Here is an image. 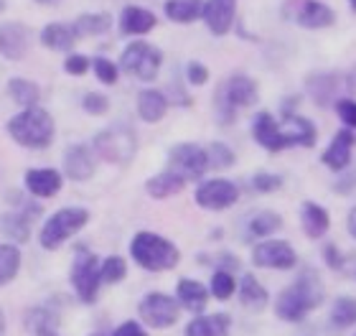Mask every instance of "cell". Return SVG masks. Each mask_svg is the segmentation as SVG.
<instances>
[{
  "label": "cell",
  "instance_id": "cell-1",
  "mask_svg": "<svg viewBox=\"0 0 356 336\" xmlns=\"http://www.w3.org/2000/svg\"><path fill=\"white\" fill-rule=\"evenodd\" d=\"M316 135H318V130L311 120L293 115V112H285L282 122H275V118L267 110L257 112L252 120L254 143H260L262 148L270 150V153L293 148V145L311 148V145H316Z\"/></svg>",
  "mask_w": 356,
  "mask_h": 336
},
{
  "label": "cell",
  "instance_id": "cell-2",
  "mask_svg": "<svg viewBox=\"0 0 356 336\" xmlns=\"http://www.w3.org/2000/svg\"><path fill=\"white\" fill-rule=\"evenodd\" d=\"M326 298V288L321 283L318 273L313 268L300 270V275L296 278V283H290L285 291L275 301V314L280 316L282 321L298 323L303 321L305 316L316 311Z\"/></svg>",
  "mask_w": 356,
  "mask_h": 336
},
{
  "label": "cell",
  "instance_id": "cell-3",
  "mask_svg": "<svg viewBox=\"0 0 356 336\" xmlns=\"http://www.w3.org/2000/svg\"><path fill=\"white\" fill-rule=\"evenodd\" d=\"M8 135L18 145L31 150H44L54 143V118L44 107H26L6 122Z\"/></svg>",
  "mask_w": 356,
  "mask_h": 336
},
{
  "label": "cell",
  "instance_id": "cell-4",
  "mask_svg": "<svg viewBox=\"0 0 356 336\" xmlns=\"http://www.w3.org/2000/svg\"><path fill=\"white\" fill-rule=\"evenodd\" d=\"M130 257L143 270L165 273V270H173L181 262V250L168 237H163V234L138 232L133 237V242H130Z\"/></svg>",
  "mask_w": 356,
  "mask_h": 336
},
{
  "label": "cell",
  "instance_id": "cell-5",
  "mask_svg": "<svg viewBox=\"0 0 356 336\" xmlns=\"http://www.w3.org/2000/svg\"><path fill=\"white\" fill-rule=\"evenodd\" d=\"M257 92H260L257 82L247 74H234L224 84H219L216 97H214V112H216V118H219V122H222V125L234 122L239 107L254 105Z\"/></svg>",
  "mask_w": 356,
  "mask_h": 336
},
{
  "label": "cell",
  "instance_id": "cell-6",
  "mask_svg": "<svg viewBox=\"0 0 356 336\" xmlns=\"http://www.w3.org/2000/svg\"><path fill=\"white\" fill-rule=\"evenodd\" d=\"M89 222V211L82 207H64V209L54 211L51 217L46 219L38 234V242L44 250H59L69 237H74L76 232L84 230Z\"/></svg>",
  "mask_w": 356,
  "mask_h": 336
},
{
  "label": "cell",
  "instance_id": "cell-7",
  "mask_svg": "<svg viewBox=\"0 0 356 336\" xmlns=\"http://www.w3.org/2000/svg\"><path fill=\"white\" fill-rule=\"evenodd\" d=\"M95 156L104 158L107 163H118V166H127L135 158V150H138V138H135L133 127L118 125L104 127L102 133H97L95 138Z\"/></svg>",
  "mask_w": 356,
  "mask_h": 336
},
{
  "label": "cell",
  "instance_id": "cell-8",
  "mask_svg": "<svg viewBox=\"0 0 356 336\" xmlns=\"http://www.w3.org/2000/svg\"><path fill=\"white\" fill-rule=\"evenodd\" d=\"M120 67L140 82H153L163 67V51L148 41H133L120 56Z\"/></svg>",
  "mask_w": 356,
  "mask_h": 336
},
{
  "label": "cell",
  "instance_id": "cell-9",
  "mask_svg": "<svg viewBox=\"0 0 356 336\" xmlns=\"http://www.w3.org/2000/svg\"><path fill=\"white\" fill-rule=\"evenodd\" d=\"M72 288H74L76 298L82 303H95L97 293H99V257L95 253H79L72 262V273H69Z\"/></svg>",
  "mask_w": 356,
  "mask_h": 336
},
{
  "label": "cell",
  "instance_id": "cell-10",
  "mask_svg": "<svg viewBox=\"0 0 356 336\" xmlns=\"http://www.w3.org/2000/svg\"><path fill=\"white\" fill-rule=\"evenodd\" d=\"M209 168L207 150L196 143H178L168 150V171L178 173L184 181L201 179Z\"/></svg>",
  "mask_w": 356,
  "mask_h": 336
},
{
  "label": "cell",
  "instance_id": "cell-11",
  "mask_svg": "<svg viewBox=\"0 0 356 336\" xmlns=\"http://www.w3.org/2000/svg\"><path fill=\"white\" fill-rule=\"evenodd\" d=\"M138 314H140L143 321L148 323V326H153V329H171L173 323L178 321L181 306H178V301H173V296H165V293H148V296L140 301Z\"/></svg>",
  "mask_w": 356,
  "mask_h": 336
},
{
  "label": "cell",
  "instance_id": "cell-12",
  "mask_svg": "<svg viewBox=\"0 0 356 336\" xmlns=\"http://www.w3.org/2000/svg\"><path fill=\"white\" fill-rule=\"evenodd\" d=\"M196 204H199L201 209H209V211H224L234 207L239 199V189L234 181H227V179H209L204 181L199 189H196V194H193Z\"/></svg>",
  "mask_w": 356,
  "mask_h": 336
},
{
  "label": "cell",
  "instance_id": "cell-13",
  "mask_svg": "<svg viewBox=\"0 0 356 336\" xmlns=\"http://www.w3.org/2000/svg\"><path fill=\"white\" fill-rule=\"evenodd\" d=\"M252 262L265 270H290L298 265V253L285 239H265L254 245Z\"/></svg>",
  "mask_w": 356,
  "mask_h": 336
},
{
  "label": "cell",
  "instance_id": "cell-14",
  "mask_svg": "<svg viewBox=\"0 0 356 336\" xmlns=\"http://www.w3.org/2000/svg\"><path fill=\"white\" fill-rule=\"evenodd\" d=\"M237 0H207L201 8V18L214 36H227L234 26Z\"/></svg>",
  "mask_w": 356,
  "mask_h": 336
},
{
  "label": "cell",
  "instance_id": "cell-15",
  "mask_svg": "<svg viewBox=\"0 0 356 336\" xmlns=\"http://www.w3.org/2000/svg\"><path fill=\"white\" fill-rule=\"evenodd\" d=\"M31 44V31L18 21L3 23L0 26V54L10 61H21L29 51Z\"/></svg>",
  "mask_w": 356,
  "mask_h": 336
},
{
  "label": "cell",
  "instance_id": "cell-16",
  "mask_svg": "<svg viewBox=\"0 0 356 336\" xmlns=\"http://www.w3.org/2000/svg\"><path fill=\"white\" fill-rule=\"evenodd\" d=\"M354 143H356V135L351 133L349 127H343V130H336V135L331 138L328 143V148L323 150V166H328L331 171H343L346 166L351 163V150H354Z\"/></svg>",
  "mask_w": 356,
  "mask_h": 336
},
{
  "label": "cell",
  "instance_id": "cell-17",
  "mask_svg": "<svg viewBox=\"0 0 356 336\" xmlns=\"http://www.w3.org/2000/svg\"><path fill=\"white\" fill-rule=\"evenodd\" d=\"M97 163H95V150L89 145H69L64 153V173L72 181H87L92 179Z\"/></svg>",
  "mask_w": 356,
  "mask_h": 336
},
{
  "label": "cell",
  "instance_id": "cell-18",
  "mask_svg": "<svg viewBox=\"0 0 356 336\" xmlns=\"http://www.w3.org/2000/svg\"><path fill=\"white\" fill-rule=\"evenodd\" d=\"M23 184L29 189V194L38 196V199H49L61 191V173L56 168H29L23 176Z\"/></svg>",
  "mask_w": 356,
  "mask_h": 336
},
{
  "label": "cell",
  "instance_id": "cell-19",
  "mask_svg": "<svg viewBox=\"0 0 356 336\" xmlns=\"http://www.w3.org/2000/svg\"><path fill=\"white\" fill-rule=\"evenodd\" d=\"M296 23L303 26V29L321 31V29L334 26L336 13H334V8H328L326 3H321V0H305L296 10Z\"/></svg>",
  "mask_w": 356,
  "mask_h": 336
},
{
  "label": "cell",
  "instance_id": "cell-20",
  "mask_svg": "<svg viewBox=\"0 0 356 336\" xmlns=\"http://www.w3.org/2000/svg\"><path fill=\"white\" fill-rule=\"evenodd\" d=\"M156 15L148 8L140 6H127L122 13H120V31L125 36H145L148 31L156 29Z\"/></svg>",
  "mask_w": 356,
  "mask_h": 336
},
{
  "label": "cell",
  "instance_id": "cell-21",
  "mask_svg": "<svg viewBox=\"0 0 356 336\" xmlns=\"http://www.w3.org/2000/svg\"><path fill=\"white\" fill-rule=\"evenodd\" d=\"M176 301L178 306H184L186 311L191 314H201L209 303V291L199 280H191V278H181L176 288Z\"/></svg>",
  "mask_w": 356,
  "mask_h": 336
},
{
  "label": "cell",
  "instance_id": "cell-22",
  "mask_svg": "<svg viewBox=\"0 0 356 336\" xmlns=\"http://www.w3.org/2000/svg\"><path fill=\"white\" fill-rule=\"evenodd\" d=\"M38 214H41V207H38V204H33V207H31V204H23L18 211L8 214L6 222H3V230H6V234L18 239V242H26V239L31 237L33 217H38Z\"/></svg>",
  "mask_w": 356,
  "mask_h": 336
},
{
  "label": "cell",
  "instance_id": "cell-23",
  "mask_svg": "<svg viewBox=\"0 0 356 336\" xmlns=\"http://www.w3.org/2000/svg\"><path fill=\"white\" fill-rule=\"evenodd\" d=\"M232 319L227 314L214 316H196L186 323V336H229Z\"/></svg>",
  "mask_w": 356,
  "mask_h": 336
},
{
  "label": "cell",
  "instance_id": "cell-24",
  "mask_svg": "<svg viewBox=\"0 0 356 336\" xmlns=\"http://www.w3.org/2000/svg\"><path fill=\"white\" fill-rule=\"evenodd\" d=\"M76 31L72 23H49L41 31V44L51 51H69L76 44Z\"/></svg>",
  "mask_w": 356,
  "mask_h": 336
},
{
  "label": "cell",
  "instance_id": "cell-25",
  "mask_svg": "<svg viewBox=\"0 0 356 336\" xmlns=\"http://www.w3.org/2000/svg\"><path fill=\"white\" fill-rule=\"evenodd\" d=\"M300 224H303V232L311 239H321L331 227V217L328 211L316 202H305L303 209H300Z\"/></svg>",
  "mask_w": 356,
  "mask_h": 336
},
{
  "label": "cell",
  "instance_id": "cell-26",
  "mask_svg": "<svg viewBox=\"0 0 356 336\" xmlns=\"http://www.w3.org/2000/svg\"><path fill=\"white\" fill-rule=\"evenodd\" d=\"M336 87H339V79L331 72H318V74H308L305 79V90L313 97V102L321 107H328L331 99L336 95Z\"/></svg>",
  "mask_w": 356,
  "mask_h": 336
},
{
  "label": "cell",
  "instance_id": "cell-27",
  "mask_svg": "<svg viewBox=\"0 0 356 336\" xmlns=\"http://www.w3.org/2000/svg\"><path fill=\"white\" fill-rule=\"evenodd\" d=\"M168 112V97L158 90H143L138 95V115L145 122H161Z\"/></svg>",
  "mask_w": 356,
  "mask_h": 336
},
{
  "label": "cell",
  "instance_id": "cell-28",
  "mask_svg": "<svg viewBox=\"0 0 356 336\" xmlns=\"http://www.w3.org/2000/svg\"><path fill=\"white\" fill-rule=\"evenodd\" d=\"M186 186V181L178 176V173L168 171L165 168L163 173H158V176H150L148 181H145V191H148L153 199H158V202H163V199H168V196L173 194H181Z\"/></svg>",
  "mask_w": 356,
  "mask_h": 336
},
{
  "label": "cell",
  "instance_id": "cell-29",
  "mask_svg": "<svg viewBox=\"0 0 356 336\" xmlns=\"http://www.w3.org/2000/svg\"><path fill=\"white\" fill-rule=\"evenodd\" d=\"M239 301L250 311H262L267 306V301H270V293L265 291V285L254 275H245L242 285H239Z\"/></svg>",
  "mask_w": 356,
  "mask_h": 336
},
{
  "label": "cell",
  "instance_id": "cell-30",
  "mask_svg": "<svg viewBox=\"0 0 356 336\" xmlns=\"http://www.w3.org/2000/svg\"><path fill=\"white\" fill-rule=\"evenodd\" d=\"M280 230H282V217L277 211H270V209L257 211V214L250 217V222H247V234L257 239H265Z\"/></svg>",
  "mask_w": 356,
  "mask_h": 336
},
{
  "label": "cell",
  "instance_id": "cell-31",
  "mask_svg": "<svg viewBox=\"0 0 356 336\" xmlns=\"http://www.w3.org/2000/svg\"><path fill=\"white\" fill-rule=\"evenodd\" d=\"M201 0H165L163 10L173 23H193L201 18Z\"/></svg>",
  "mask_w": 356,
  "mask_h": 336
},
{
  "label": "cell",
  "instance_id": "cell-32",
  "mask_svg": "<svg viewBox=\"0 0 356 336\" xmlns=\"http://www.w3.org/2000/svg\"><path fill=\"white\" fill-rule=\"evenodd\" d=\"M76 36H99L112 29V15L110 13H82L74 23Z\"/></svg>",
  "mask_w": 356,
  "mask_h": 336
},
{
  "label": "cell",
  "instance_id": "cell-33",
  "mask_svg": "<svg viewBox=\"0 0 356 336\" xmlns=\"http://www.w3.org/2000/svg\"><path fill=\"white\" fill-rule=\"evenodd\" d=\"M8 95L13 97V102H18V105L26 110V107H36L38 99H41V90H38L36 82H31V79H10L8 82Z\"/></svg>",
  "mask_w": 356,
  "mask_h": 336
},
{
  "label": "cell",
  "instance_id": "cell-34",
  "mask_svg": "<svg viewBox=\"0 0 356 336\" xmlns=\"http://www.w3.org/2000/svg\"><path fill=\"white\" fill-rule=\"evenodd\" d=\"M21 270V250L10 242L0 245V285H8Z\"/></svg>",
  "mask_w": 356,
  "mask_h": 336
},
{
  "label": "cell",
  "instance_id": "cell-35",
  "mask_svg": "<svg viewBox=\"0 0 356 336\" xmlns=\"http://www.w3.org/2000/svg\"><path fill=\"white\" fill-rule=\"evenodd\" d=\"M331 323L336 329H349L356 323V298L351 296H341L334 301L331 306Z\"/></svg>",
  "mask_w": 356,
  "mask_h": 336
},
{
  "label": "cell",
  "instance_id": "cell-36",
  "mask_svg": "<svg viewBox=\"0 0 356 336\" xmlns=\"http://www.w3.org/2000/svg\"><path fill=\"white\" fill-rule=\"evenodd\" d=\"M125 275H127V262L122 260L120 255L104 257V262L99 265V280H102V283L118 285L125 280Z\"/></svg>",
  "mask_w": 356,
  "mask_h": 336
},
{
  "label": "cell",
  "instance_id": "cell-37",
  "mask_svg": "<svg viewBox=\"0 0 356 336\" xmlns=\"http://www.w3.org/2000/svg\"><path fill=\"white\" fill-rule=\"evenodd\" d=\"M237 291V280H234V273H227V270H216L211 275V283H209V293L214 296L216 301H227L234 296Z\"/></svg>",
  "mask_w": 356,
  "mask_h": 336
},
{
  "label": "cell",
  "instance_id": "cell-38",
  "mask_svg": "<svg viewBox=\"0 0 356 336\" xmlns=\"http://www.w3.org/2000/svg\"><path fill=\"white\" fill-rule=\"evenodd\" d=\"M207 158H209V168H229V166H234V161H237V156H234V150L227 145V143H211L207 148Z\"/></svg>",
  "mask_w": 356,
  "mask_h": 336
},
{
  "label": "cell",
  "instance_id": "cell-39",
  "mask_svg": "<svg viewBox=\"0 0 356 336\" xmlns=\"http://www.w3.org/2000/svg\"><path fill=\"white\" fill-rule=\"evenodd\" d=\"M250 186L257 191V194H273L277 189H282V179L277 173H270V171H257L250 179Z\"/></svg>",
  "mask_w": 356,
  "mask_h": 336
},
{
  "label": "cell",
  "instance_id": "cell-40",
  "mask_svg": "<svg viewBox=\"0 0 356 336\" xmlns=\"http://www.w3.org/2000/svg\"><path fill=\"white\" fill-rule=\"evenodd\" d=\"M29 329H33L38 334V331L44 329H56V316L49 314V308H33V311H29Z\"/></svg>",
  "mask_w": 356,
  "mask_h": 336
},
{
  "label": "cell",
  "instance_id": "cell-41",
  "mask_svg": "<svg viewBox=\"0 0 356 336\" xmlns=\"http://www.w3.org/2000/svg\"><path fill=\"white\" fill-rule=\"evenodd\" d=\"M92 69H95V77L102 84H115V82H118V67H115L110 59L97 56V59L92 61Z\"/></svg>",
  "mask_w": 356,
  "mask_h": 336
},
{
  "label": "cell",
  "instance_id": "cell-42",
  "mask_svg": "<svg viewBox=\"0 0 356 336\" xmlns=\"http://www.w3.org/2000/svg\"><path fill=\"white\" fill-rule=\"evenodd\" d=\"M82 107L89 115H104V112L110 110V99L104 97V95H99V92H89V95H84Z\"/></svg>",
  "mask_w": 356,
  "mask_h": 336
},
{
  "label": "cell",
  "instance_id": "cell-43",
  "mask_svg": "<svg viewBox=\"0 0 356 336\" xmlns=\"http://www.w3.org/2000/svg\"><path fill=\"white\" fill-rule=\"evenodd\" d=\"M89 67H92V61L84 56V54H69L67 61H64V72L72 77H82L89 72Z\"/></svg>",
  "mask_w": 356,
  "mask_h": 336
},
{
  "label": "cell",
  "instance_id": "cell-44",
  "mask_svg": "<svg viewBox=\"0 0 356 336\" xmlns=\"http://www.w3.org/2000/svg\"><path fill=\"white\" fill-rule=\"evenodd\" d=\"M186 82L193 84V87H201V84L209 82V69L201 64V61H188L186 64Z\"/></svg>",
  "mask_w": 356,
  "mask_h": 336
},
{
  "label": "cell",
  "instance_id": "cell-45",
  "mask_svg": "<svg viewBox=\"0 0 356 336\" xmlns=\"http://www.w3.org/2000/svg\"><path fill=\"white\" fill-rule=\"evenodd\" d=\"M336 112H339L343 125L356 130V99H339L336 102Z\"/></svg>",
  "mask_w": 356,
  "mask_h": 336
},
{
  "label": "cell",
  "instance_id": "cell-46",
  "mask_svg": "<svg viewBox=\"0 0 356 336\" xmlns=\"http://www.w3.org/2000/svg\"><path fill=\"white\" fill-rule=\"evenodd\" d=\"M323 257H326V265L331 270H341L343 268V255L336 245H326L323 247Z\"/></svg>",
  "mask_w": 356,
  "mask_h": 336
},
{
  "label": "cell",
  "instance_id": "cell-47",
  "mask_svg": "<svg viewBox=\"0 0 356 336\" xmlns=\"http://www.w3.org/2000/svg\"><path fill=\"white\" fill-rule=\"evenodd\" d=\"M112 336H150V334L143 329L138 321H125V323H120L118 329L112 331Z\"/></svg>",
  "mask_w": 356,
  "mask_h": 336
},
{
  "label": "cell",
  "instance_id": "cell-48",
  "mask_svg": "<svg viewBox=\"0 0 356 336\" xmlns=\"http://www.w3.org/2000/svg\"><path fill=\"white\" fill-rule=\"evenodd\" d=\"M334 189L339 194H354L356 191V173H349V176H343L334 184Z\"/></svg>",
  "mask_w": 356,
  "mask_h": 336
},
{
  "label": "cell",
  "instance_id": "cell-49",
  "mask_svg": "<svg viewBox=\"0 0 356 336\" xmlns=\"http://www.w3.org/2000/svg\"><path fill=\"white\" fill-rule=\"evenodd\" d=\"M346 230H349V234L356 239V207H354V209H349V217H346Z\"/></svg>",
  "mask_w": 356,
  "mask_h": 336
},
{
  "label": "cell",
  "instance_id": "cell-50",
  "mask_svg": "<svg viewBox=\"0 0 356 336\" xmlns=\"http://www.w3.org/2000/svg\"><path fill=\"white\" fill-rule=\"evenodd\" d=\"M346 82H349V90H356V67L351 69V74H349V79H346Z\"/></svg>",
  "mask_w": 356,
  "mask_h": 336
},
{
  "label": "cell",
  "instance_id": "cell-51",
  "mask_svg": "<svg viewBox=\"0 0 356 336\" xmlns=\"http://www.w3.org/2000/svg\"><path fill=\"white\" fill-rule=\"evenodd\" d=\"M0 336H6V314H3V308H0Z\"/></svg>",
  "mask_w": 356,
  "mask_h": 336
},
{
  "label": "cell",
  "instance_id": "cell-52",
  "mask_svg": "<svg viewBox=\"0 0 356 336\" xmlns=\"http://www.w3.org/2000/svg\"><path fill=\"white\" fill-rule=\"evenodd\" d=\"M36 336H59V331H56V329H44V331H38Z\"/></svg>",
  "mask_w": 356,
  "mask_h": 336
},
{
  "label": "cell",
  "instance_id": "cell-53",
  "mask_svg": "<svg viewBox=\"0 0 356 336\" xmlns=\"http://www.w3.org/2000/svg\"><path fill=\"white\" fill-rule=\"evenodd\" d=\"M36 3H41V6H49V3H56V0H36Z\"/></svg>",
  "mask_w": 356,
  "mask_h": 336
},
{
  "label": "cell",
  "instance_id": "cell-54",
  "mask_svg": "<svg viewBox=\"0 0 356 336\" xmlns=\"http://www.w3.org/2000/svg\"><path fill=\"white\" fill-rule=\"evenodd\" d=\"M349 8H351V10H354V13H356V0H349Z\"/></svg>",
  "mask_w": 356,
  "mask_h": 336
},
{
  "label": "cell",
  "instance_id": "cell-55",
  "mask_svg": "<svg viewBox=\"0 0 356 336\" xmlns=\"http://www.w3.org/2000/svg\"><path fill=\"white\" fill-rule=\"evenodd\" d=\"M3 8H6V3H3V0H0V10H3Z\"/></svg>",
  "mask_w": 356,
  "mask_h": 336
}]
</instances>
